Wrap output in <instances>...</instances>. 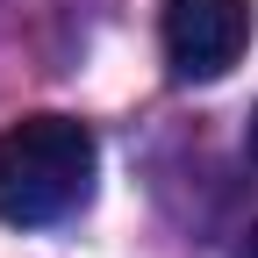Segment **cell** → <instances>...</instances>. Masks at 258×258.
<instances>
[{
    "label": "cell",
    "mask_w": 258,
    "mask_h": 258,
    "mask_svg": "<svg viewBox=\"0 0 258 258\" xmlns=\"http://www.w3.org/2000/svg\"><path fill=\"white\" fill-rule=\"evenodd\" d=\"M251 158H258V115H251Z\"/></svg>",
    "instance_id": "4"
},
{
    "label": "cell",
    "mask_w": 258,
    "mask_h": 258,
    "mask_svg": "<svg viewBox=\"0 0 258 258\" xmlns=\"http://www.w3.org/2000/svg\"><path fill=\"white\" fill-rule=\"evenodd\" d=\"M101 144L72 115H22L0 129V222L50 230L93 201Z\"/></svg>",
    "instance_id": "1"
},
{
    "label": "cell",
    "mask_w": 258,
    "mask_h": 258,
    "mask_svg": "<svg viewBox=\"0 0 258 258\" xmlns=\"http://www.w3.org/2000/svg\"><path fill=\"white\" fill-rule=\"evenodd\" d=\"M237 258H258V230H251V237H244V251H237Z\"/></svg>",
    "instance_id": "3"
},
{
    "label": "cell",
    "mask_w": 258,
    "mask_h": 258,
    "mask_svg": "<svg viewBox=\"0 0 258 258\" xmlns=\"http://www.w3.org/2000/svg\"><path fill=\"white\" fill-rule=\"evenodd\" d=\"M158 36L179 86H215L251 50V0H158Z\"/></svg>",
    "instance_id": "2"
}]
</instances>
